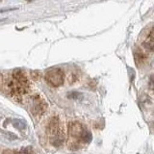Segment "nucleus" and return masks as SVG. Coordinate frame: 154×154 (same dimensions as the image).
<instances>
[{
    "mask_svg": "<svg viewBox=\"0 0 154 154\" xmlns=\"http://www.w3.org/2000/svg\"><path fill=\"white\" fill-rule=\"evenodd\" d=\"M45 80L48 84L53 87H60L64 84L65 74L62 69H58V67H52L46 71Z\"/></svg>",
    "mask_w": 154,
    "mask_h": 154,
    "instance_id": "nucleus-5",
    "label": "nucleus"
},
{
    "mask_svg": "<svg viewBox=\"0 0 154 154\" xmlns=\"http://www.w3.org/2000/svg\"><path fill=\"white\" fill-rule=\"evenodd\" d=\"M13 123H14V127L17 128V129H20V130L24 129V128H25V126H26L25 122H24L23 120H21V119H14Z\"/></svg>",
    "mask_w": 154,
    "mask_h": 154,
    "instance_id": "nucleus-8",
    "label": "nucleus"
},
{
    "mask_svg": "<svg viewBox=\"0 0 154 154\" xmlns=\"http://www.w3.org/2000/svg\"><path fill=\"white\" fill-rule=\"evenodd\" d=\"M143 46L147 51H154V27L149 33V35L146 38V41L143 42Z\"/></svg>",
    "mask_w": 154,
    "mask_h": 154,
    "instance_id": "nucleus-6",
    "label": "nucleus"
},
{
    "mask_svg": "<svg viewBox=\"0 0 154 154\" xmlns=\"http://www.w3.org/2000/svg\"><path fill=\"white\" fill-rule=\"evenodd\" d=\"M28 108L35 117H41L46 112L47 103L40 94H33L28 98Z\"/></svg>",
    "mask_w": 154,
    "mask_h": 154,
    "instance_id": "nucleus-4",
    "label": "nucleus"
},
{
    "mask_svg": "<svg viewBox=\"0 0 154 154\" xmlns=\"http://www.w3.org/2000/svg\"><path fill=\"white\" fill-rule=\"evenodd\" d=\"M5 84H6L10 94L18 99L26 95L30 91L29 80L21 69H14L11 76H9L6 79Z\"/></svg>",
    "mask_w": 154,
    "mask_h": 154,
    "instance_id": "nucleus-1",
    "label": "nucleus"
},
{
    "mask_svg": "<svg viewBox=\"0 0 154 154\" xmlns=\"http://www.w3.org/2000/svg\"><path fill=\"white\" fill-rule=\"evenodd\" d=\"M16 154H33V150L30 146H28L26 148H22L20 151L17 152Z\"/></svg>",
    "mask_w": 154,
    "mask_h": 154,
    "instance_id": "nucleus-10",
    "label": "nucleus"
},
{
    "mask_svg": "<svg viewBox=\"0 0 154 154\" xmlns=\"http://www.w3.org/2000/svg\"><path fill=\"white\" fill-rule=\"evenodd\" d=\"M47 134L49 136L50 143L54 146H61L65 142L66 134L64 125L58 117H53L47 125Z\"/></svg>",
    "mask_w": 154,
    "mask_h": 154,
    "instance_id": "nucleus-2",
    "label": "nucleus"
},
{
    "mask_svg": "<svg viewBox=\"0 0 154 154\" xmlns=\"http://www.w3.org/2000/svg\"><path fill=\"white\" fill-rule=\"evenodd\" d=\"M69 135L72 140V146H79L82 143L91 141V134L83 124L78 122H72L69 124Z\"/></svg>",
    "mask_w": 154,
    "mask_h": 154,
    "instance_id": "nucleus-3",
    "label": "nucleus"
},
{
    "mask_svg": "<svg viewBox=\"0 0 154 154\" xmlns=\"http://www.w3.org/2000/svg\"><path fill=\"white\" fill-rule=\"evenodd\" d=\"M148 88L154 94V74H152L150 77H149V80H148Z\"/></svg>",
    "mask_w": 154,
    "mask_h": 154,
    "instance_id": "nucleus-9",
    "label": "nucleus"
},
{
    "mask_svg": "<svg viewBox=\"0 0 154 154\" xmlns=\"http://www.w3.org/2000/svg\"><path fill=\"white\" fill-rule=\"evenodd\" d=\"M2 81H3L2 76H1V74H0V86H1V84H2Z\"/></svg>",
    "mask_w": 154,
    "mask_h": 154,
    "instance_id": "nucleus-11",
    "label": "nucleus"
},
{
    "mask_svg": "<svg viewBox=\"0 0 154 154\" xmlns=\"http://www.w3.org/2000/svg\"><path fill=\"white\" fill-rule=\"evenodd\" d=\"M0 139H7V140H11V141H14V140H17V136L14 135V133H10V132H6L3 131V130L0 129Z\"/></svg>",
    "mask_w": 154,
    "mask_h": 154,
    "instance_id": "nucleus-7",
    "label": "nucleus"
}]
</instances>
